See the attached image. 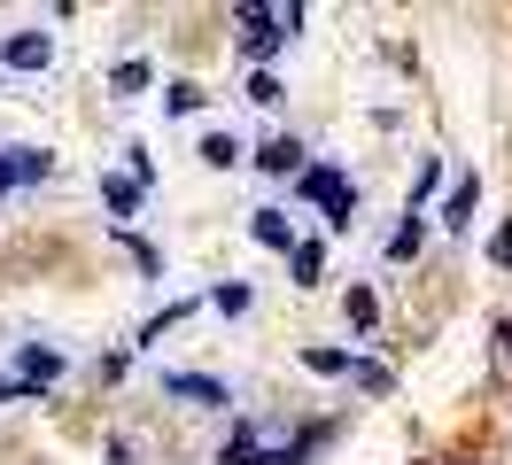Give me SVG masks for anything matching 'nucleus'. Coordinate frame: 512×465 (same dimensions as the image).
<instances>
[{
	"instance_id": "obj_1",
	"label": "nucleus",
	"mask_w": 512,
	"mask_h": 465,
	"mask_svg": "<svg viewBox=\"0 0 512 465\" xmlns=\"http://www.w3.org/2000/svg\"><path fill=\"white\" fill-rule=\"evenodd\" d=\"M295 31H303V8H233V39L249 62H272Z\"/></svg>"
},
{
	"instance_id": "obj_2",
	"label": "nucleus",
	"mask_w": 512,
	"mask_h": 465,
	"mask_svg": "<svg viewBox=\"0 0 512 465\" xmlns=\"http://www.w3.org/2000/svg\"><path fill=\"white\" fill-rule=\"evenodd\" d=\"M295 186H303V194H311L334 225H350V217H357V186H342V171H334V163H303V179H295Z\"/></svg>"
},
{
	"instance_id": "obj_3",
	"label": "nucleus",
	"mask_w": 512,
	"mask_h": 465,
	"mask_svg": "<svg viewBox=\"0 0 512 465\" xmlns=\"http://www.w3.org/2000/svg\"><path fill=\"white\" fill-rule=\"evenodd\" d=\"M47 171H55L47 148H0V186H39Z\"/></svg>"
},
{
	"instance_id": "obj_4",
	"label": "nucleus",
	"mask_w": 512,
	"mask_h": 465,
	"mask_svg": "<svg viewBox=\"0 0 512 465\" xmlns=\"http://www.w3.org/2000/svg\"><path fill=\"white\" fill-rule=\"evenodd\" d=\"M47 62H55V39H47V31H16V39H8V70H47Z\"/></svg>"
},
{
	"instance_id": "obj_5",
	"label": "nucleus",
	"mask_w": 512,
	"mask_h": 465,
	"mask_svg": "<svg viewBox=\"0 0 512 465\" xmlns=\"http://www.w3.org/2000/svg\"><path fill=\"white\" fill-rule=\"evenodd\" d=\"M256 171H264V179H288V171L303 179V148H295V140H272V148L256 155Z\"/></svg>"
},
{
	"instance_id": "obj_6",
	"label": "nucleus",
	"mask_w": 512,
	"mask_h": 465,
	"mask_svg": "<svg viewBox=\"0 0 512 465\" xmlns=\"http://www.w3.org/2000/svg\"><path fill=\"white\" fill-rule=\"evenodd\" d=\"M101 194H109V210H117V217H132V210H140V194H148V171H132V179H109Z\"/></svg>"
},
{
	"instance_id": "obj_7",
	"label": "nucleus",
	"mask_w": 512,
	"mask_h": 465,
	"mask_svg": "<svg viewBox=\"0 0 512 465\" xmlns=\"http://www.w3.org/2000/svg\"><path fill=\"white\" fill-rule=\"evenodd\" d=\"M419 241H427V225H419V210H404V217H396V241H388V256H396V264H412Z\"/></svg>"
},
{
	"instance_id": "obj_8",
	"label": "nucleus",
	"mask_w": 512,
	"mask_h": 465,
	"mask_svg": "<svg viewBox=\"0 0 512 465\" xmlns=\"http://www.w3.org/2000/svg\"><path fill=\"white\" fill-rule=\"evenodd\" d=\"M39 380H63V357H55V349H24V380H16V388H39Z\"/></svg>"
},
{
	"instance_id": "obj_9",
	"label": "nucleus",
	"mask_w": 512,
	"mask_h": 465,
	"mask_svg": "<svg viewBox=\"0 0 512 465\" xmlns=\"http://www.w3.org/2000/svg\"><path fill=\"white\" fill-rule=\"evenodd\" d=\"M163 396H179V403H225V388H218V380H187V372H179V380H163Z\"/></svg>"
},
{
	"instance_id": "obj_10",
	"label": "nucleus",
	"mask_w": 512,
	"mask_h": 465,
	"mask_svg": "<svg viewBox=\"0 0 512 465\" xmlns=\"http://www.w3.org/2000/svg\"><path fill=\"white\" fill-rule=\"evenodd\" d=\"M256 241H264V248H295L288 217H280V210H256Z\"/></svg>"
},
{
	"instance_id": "obj_11",
	"label": "nucleus",
	"mask_w": 512,
	"mask_h": 465,
	"mask_svg": "<svg viewBox=\"0 0 512 465\" xmlns=\"http://www.w3.org/2000/svg\"><path fill=\"white\" fill-rule=\"evenodd\" d=\"M163 109H171V117H194V109H202V86H187V78L163 86Z\"/></svg>"
},
{
	"instance_id": "obj_12",
	"label": "nucleus",
	"mask_w": 512,
	"mask_h": 465,
	"mask_svg": "<svg viewBox=\"0 0 512 465\" xmlns=\"http://www.w3.org/2000/svg\"><path fill=\"white\" fill-rule=\"evenodd\" d=\"M202 163H218V171H233V163H241V140H225V132H210V140H202Z\"/></svg>"
},
{
	"instance_id": "obj_13",
	"label": "nucleus",
	"mask_w": 512,
	"mask_h": 465,
	"mask_svg": "<svg viewBox=\"0 0 512 465\" xmlns=\"http://www.w3.org/2000/svg\"><path fill=\"white\" fill-rule=\"evenodd\" d=\"M210 303H218L225 318H241V310H249V287H241V279H225V287H210Z\"/></svg>"
},
{
	"instance_id": "obj_14",
	"label": "nucleus",
	"mask_w": 512,
	"mask_h": 465,
	"mask_svg": "<svg viewBox=\"0 0 512 465\" xmlns=\"http://www.w3.org/2000/svg\"><path fill=\"white\" fill-rule=\"evenodd\" d=\"M303 365H311V372H326V380H334V372H350V349H303Z\"/></svg>"
},
{
	"instance_id": "obj_15",
	"label": "nucleus",
	"mask_w": 512,
	"mask_h": 465,
	"mask_svg": "<svg viewBox=\"0 0 512 465\" xmlns=\"http://www.w3.org/2000/svg\"><path fill=\"white\" fill-rule=\"evenodd\" d=\"M450 233H458V225H474V186H458V194H450V217H443Z\"/></svg>"
},
{
	"instance_id": "obj_16",
	"label": "nucleus",
	"mask_w": 512,
	"mask_h": 465,
	"mask_svg": "<svg viewBox=\"0 0 512 465\" xmlns=\"http://www.w3.org/2000/svg\"><path fill=\"white\" fill-rule=\"evenodd\" d=\"M350 372H357V388H365V396H388V372L381 365H357V357H350Z\"/></svg>"
},
{
	"instance_id": "obj_17",
	"label": "nucleus",
	"mask_w": 512,
	"mask_h": 465,
	"mask_svg": "<svg viewBox=\"0 0 512 465\" xmlns=\"http://www.w3.org/2000/svg\"><path fill=\"white\" fill-rule=\"evenodd\" d=\"M373 318H381V310H373V295H365V287H350V326H373Z\"/></svg>"
},
{
	"instance_id": "obj_18",
	"label": "nucleus",
	"mask_w": 512,
	"mask_h": 465,
	"mask_svg": "<svg viewBox=\"0 0 512 465\" xmlns=\"http://www.w3.org/2000/svg\"><path fill=\"white\" fill-rule=\"evenodd\" d=\"M497 349H505V365H512V318H505V326H497Z\"/></svg>"
}]
</instances>
